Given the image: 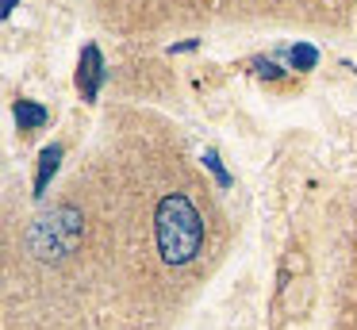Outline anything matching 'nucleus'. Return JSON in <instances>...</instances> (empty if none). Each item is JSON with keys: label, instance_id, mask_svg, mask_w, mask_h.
<instances>
[{"label": "nucleus", "instance_id": "f257e3e1", "mask_svg": "<svg viewBox=\"0 0 357 330\" xmlns=\"http://www.w3.org/2000/svg\"><path fill=\"white\" fill-rule=\"evenodd\" d=\"M154 230H158V250H162V257L169 261V265H188L204 246L200 211H196L192 200L181 196V192L162 196L158 215H154Z\"/></svg>", "mask_w": 357, "mask_h": 330}, {"label": "nucleus", "instance_id": "f03ea898", "mask_svg": "<svg viewBox=\"0 0 357 330\" xmlns=\"http://www.w3.org/2000/svg\"><path fill=\"white\" fill-rule=\"evenodd\" d=\"M81 230H85V219H81L77 207H50V211L35 215V223L27 227V250L39 261H58L77 250Z\"/></svg>", "mask_w": 357, "mask_h": 330}, {"label": "nucleus", "instance_id": "7ed1b4c3", "mask_svg": "<svg viewBox=\"0 0 357 330\" xmlns=\"http://www.w3.org/2000/svg\"><path fill=\"white\" fill-rule=\"evenodd\" d=\"M100 81H104V58H100V50L89 43L85 50H81V61H77V84H81V92H85V100H96Z\"/></svg>", "mask_w": 357, "mask_h": 330}, {"label": "nucleus", "instance_id": "20e7f679", "mask_svg": "<svg viewBox=\"0 0 357 330\" xmlns=\"http://www.w3.org/2000/svg\"><path fill=\"white\" fill-rule=\"evenodd\" d=\"M58 161H62V146H47L43 150V158H39V177H35V196H43L47 192V184H50V177L58 173Z\"/></svg>", "mask_w": 357, "mask_h": 330}, {"label": "nucleus", "instance_id": "39448f33", "mask_svg": "<svg viewBox=\"0 0 357 330\" xmlns=\"http://www.w3.org/2000/svg\"><path fill=\"white\" fill-rule=\"evenodd\" d=\"M16 119H20V130H35L47 123V107H39L35 100H20L16 104Z\"/></svg>", "mask_w": 357, "mask_h": 330}, {"label": "nucleus", "instance_id": "423d86ee", "mask_svg": "<svg viewBox=\"0 0 357 330\" xmlns=\"http://www.w3.org/2000/svg\"><path fill=\"white\" fill-rule=\"evenodd\" d=\"M288 58H292L296 69H311L319 61V54H315V46H292V54H288Z\"/></svg>", "mask_w": 357, "mask_h": 330}, {"label": "nucleus", "instance_id": "0eeeda50", "mask_svg": "<svg viewBox=\"0 0 357 330\" xmlns=\"http://www.w3.org/2000/svg\"><path fill=\"white\" fill-rule=\"evenodd\" d=\"M204 161H208V169L219 177V184H231V177L223 173V165H219V153H215V150H208V153H204Z\"/></svg>", "mask_w": 357, "mask_h": 330}]
</instances>
